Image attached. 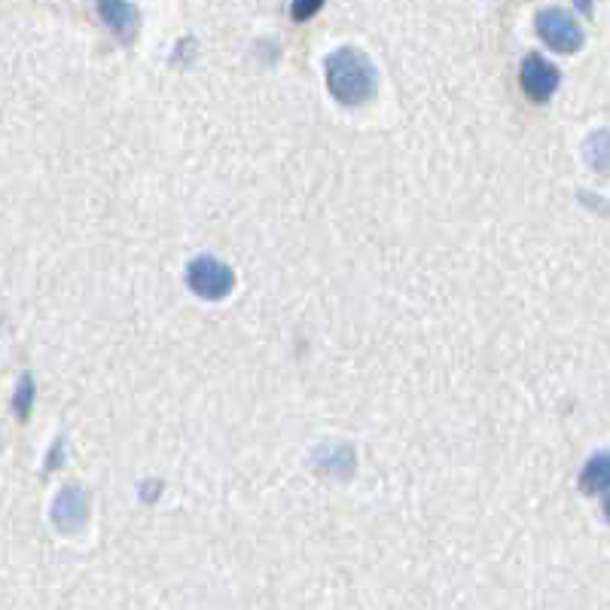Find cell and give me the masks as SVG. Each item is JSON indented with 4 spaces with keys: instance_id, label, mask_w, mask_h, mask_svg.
I'll return each mask as SVG.
<instances>
[{
    "instance_id": "1",
    "label": "cell",
    "mask_w": 610,
    "mask_h": 610,
    "mask_svg": "<svg viewBox=\"0 0 610 610\" xmlns=\"http://www.w3.org/2000/svg\"><path fill=\"white\" fill-rule=\"evenodd\" d=\"M324 74H326V89L333 92V98L340 104H348V108H357L369 98L376 96V65L373 58L357 49V46H340L333 53L326 55L324 62Z\"/></svg>"
},
{
    "instance_id": "2",
    "label": "cell",
    "mask_w": 610,
    "mask_h": 610,
    "mask_svg": "<svg viewBox=\"0 0 610 610\" xmlns=\"http://www.w3.org/2000/svg\"><path fill=\"white\" fill-rule=\"evenodd\" d=\"M534 25H537V34L546 41V46H553L556 53H577L586 41L584 25L577 22V15L562 10V7H543Z\"/></svg>"
},
{
    "instance_id": "3",
    "label": "cell",
    "mask_w": 610,
    "mask_h": 610,
    "mask_svg": "<svg viewBox=\"0 0 610 610\" xmlns=\"http://www.w3.org/2000/svg\"><path fill=\"white\" fill-rule=\"evenodd\" d=\"M187 285H190L192 293H199L202 299H223L230 297L232 287H235V271L223 259L202 254V257L190 259Z\"/></svg>"
},
{
    "instance_id": "4",
    "label": "cell",
    "mask_w": 610,
    "mask_h": 610,
    "mask_svg": "<svg viewBox=\"0 0 610 610\" xmlns=\"http://www.w3.org/2000/svg\"><path fill=\"white\" fill-rule=\"evenodd\" d=\"M519 82H522V89L531 101H550L558 89V82H562V70L550 58H543L541 53H531L522 58Z\"/></svg>"
},
{
    "instance_id": "5",
    "label": "cell",
    "mask_w": 610,
    "mask_h": 610,
    "mask_svg": "<svg viewBox=\"0 0 610 610\" xmlns=\"http://www.w3.org/2000/svg\"><path fill=\"white\" fill-rule=\"evenodd\" d=\"M89 491L80 486H65L53 501V525L62 534H77L89 522Z\"/></svg>"
},
{
    "instance_id": "6",
    "label": "cell",
    "mask_w": 610,
    "mask_h": 610,
    "mask_svg": "<svg viewBox=\"0 0 610 610\" xmlns=\"http://www.w3.org/2000/svg\"><path fill=\"white\" fill-rule=\"evenodd\" d=\"M312 467L318 474L324 476H336V479H348L354 474V448L348 443H340V440H326V443H318L312 448Z\"/></svg>"
},
{
    "instance_id": "7",
    "label": "cell",
    "mask_w": 610,
    "mask_h": 610,
    "mask_svg": "<svg viewBox=\"0 0 610 610\" xmlns=\"http://www.w3.org/2000/svg\"><path fill=\"white\" fill-rule=\"evenodd\" d=\"M98 15L120 37H125V41H132L137 34V25H141V10H137L135 3H125V0H104V3H98Z\"/></svg>"
},
{
    "instance_id": "8",
    "label": "cell",
    "mask_w": 610,
    "mask_h": 610,
    "mask_svg": "<svg viewBox=\"0 0 610 610\" xmlns=\"http://www.w3.org/2000/svg\"><path fill=\"white\" fill-rule=\"evenodd\" d=\"M580 488H584L586 495H601V498H605V507H608V488H610L608 452H596V455L584 464V470H580Z\"/></svg>"
},
{
    "instance_id": "9",
    "label": "cell",
    "mask_w": 610,
    "mask_h": 610,
    "mask_svg": "<svg viewBox=\"0 0 610 610\" xmlns=\"http://www.w3.org/2000/svg\"><path fill=\"white\" fill-rule=\"evenodd\" d=\"M31 407H34V379L25 373V376L19 379V388H15V397H13L15 415L25 421L27 415H31Z\"/></svg>"
},
{
    "instance_id": "10",
    "label": "cell",
    "mask_w": 610,
    "mask_h": 610,
    "mask_svg": "<svg viewBox=\"0 0 610 610\" xmlns=\"http://www.w3.org/2000/svg\"><path fill=\"white\" fill-rule=\"evenodd\" d=\"M314 10H321V3L314 0V3H309V7H293L290 13L297 15V19H302V15H309V13H314Z\"/></svg>"
},
{
    "instance_id": "11",
    "label": "cell",
    "mask_w": 610,
    "mask_h": 610,
    "mask_svg": "<svg viewBox=\"0 0 610 610\" xmlns=\"http://www.w3.org/2000/svg\"><path fill=\"white\" fill-rule=\"evenodd\" d=\"M62 446H65V443L58 440V443H55V452H49V467H58V462H62Z\"/></svg>"
}]
</instances>
